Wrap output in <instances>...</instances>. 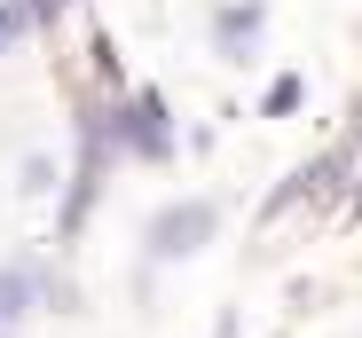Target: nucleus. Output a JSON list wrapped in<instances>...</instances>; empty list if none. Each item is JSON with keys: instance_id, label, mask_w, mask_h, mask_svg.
Segmentation results:
<instances>
[{"instance_id": "nucleus-10", "label": "nucleus", "mask_w": 362, "mask_h": 338, "mask_svg": "<svg viewBox=\"0 0 362 338\" xmlns=\"http://www.w3.org/2000/svg\"><path fill=\"white\" fill-rule=\"evenodd\" d=\"M339 205H346V220H362V174L346 181V197H339Z\"/></svg>"}, {"instance_id": "nucleus-6", "label": "nucleus", "mask_w": 362, "mask_h": 338, "mask_svg": "<svg viewBox=\"0 0 362 338\" xmlns=\"http://www.w3.org/2000/svg\"><path fill=\"white\" fill-rule=\"evenodd\" d=\"M87 55H95V79H103V95H110V87H127V64H118L110 32H95V40H87Z\"/></svg>"}, {"instance_id": "nucleus-7", "label": "nucleus", "mask_w": 362, "mask_h": 338, "mask_svg": "<svg viewBox=\"0 0 362 338\" xmlns=\"http://www.w3.org/2000/svg\"><path fill=\"white\" fill-rule=\"evenodd\" d=\"M24 32H40V24H32V8H24V0H0V55H8Z\"/></svg>"}, {"instance_id": "nucleus-8", "label": "nucleus", "mask_w": 362, "mask_h": 338, "mask_svg": "<svg viewBox=\"0 0 362 338\" xmlns=\"http://www.w3.org/2000/svg\"><path fill=\"white\" fill-rule=\"evenodd\" d=\"M55 189V157H24V197H47Z\"/></svg>"}, {"instance_id": "nucleus-2", "label": "nucleus", "mask_w": 362, "mask_h": 338, "mask_svg": "<svg viewBox=\"0 0 362 338\" xmlns=\"http://www.w3.org/2000/svg\"><path fill=\"white\" fill-rule=\"evenodd\" d=\"M221 236V205L213 197H173L142 220V260L150 267H181V260H197L205 244Z\"/></svg>"}, {"instance_id": "nucleus-1", "label": "nucleus", "mask_w": 362, "mask_h": 338, "mask_svg": "<svg viewBox=\"0 0 362 338\" xmlns=\"http://www.w3.org/2000/svg\"><path fill=\"white\" fill-rule=\"evenodd\" d=\"M103 142H110V157L165 165L173 157V102L158 87H110L103 95Z\"/></svg>"}, {"instance_id": "nucleus-4", "label": "nucleus", "mask_w": 362, "mask_h": 338, "mask_svg": "<svg viewBox=\"0 0 362 338\" xmlns=\"http://www.w3.org/2000/svg\"><path fill=\"white\" fill-rule=\"evenodd\" d=\"M299 110H308V71H276V79L260 87V102H252V119L284 126V119H299Z\"/></svg>"}, {"instance_id": "nucleus-11", "label": "nucleus", "mask_w": 362, "mask_h": 338, "mask_svg": "<svg viewBox=\"0 0 362 338\" xmlns=\"http://www.w3.org/2000/svg\"><path fill=\"white\" fill-rule=\"evenodd\" d=\"M268 338H276V330H268Z\"/></svg>"}, {"instance_id": "nucleus-5", "label": "nucleus", "mask_w": 362, "mask_h": 338, "mask_svg": "<svg viewBox=\"0 0 362 338\" xmlns=\"http://www.w3.org/2000/svg\"><path fill=\"white\" fill-rule=\"evenodd\" d=\"M308 189H315V165H308V157H299V165H284V181L260 197V229H276L284 212H299V205H308Z\"/></svg>"}, {"instance_id": "nucleus-3", "label": "nucleus", "mask_w": 362, "mask_h": 338, "mask_svg": "<svg viewBox=\"0 0 362 338\" xmlns=\"http://www.w3.org/2000/svg\"><path fill=\"white\" fill-rule=\"evenodd\" d=\"M260 40H268V0H228V8H213V55L228 71L260 64Z\"/></svg>"}, {"instance_id": "nucleus-9", "label": "nucleus", "mask_w": 362, "mask_h": 338, "mask_svg": "<svg viewBox=\"0 0 362 338\" xmlns=\"http://www.w3.org/2000/svg\"><path fill=\"white\" fill-rule=\"evenodd\" d=\"M24 8H32V24H40V32H55V24L79 8V0H24Z\"/></svg>"}]
</instances>
